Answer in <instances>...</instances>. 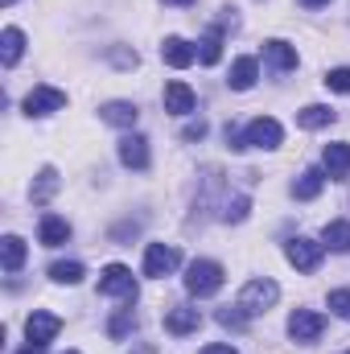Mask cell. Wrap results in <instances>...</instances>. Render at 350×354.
<instances>
[{
    "instance_id": "cell-18",
    "label": "cell",
    "mask_w": 350,
    "mask_h": 354,
    "mask_svg": "<svg viewBox=\"0 0 350 354\" xmlns=\"http://www.w3.org/2000/svg\"><path fill=\"white\" fill-rule=\"evenodd\" d=\"M256 79H260V62L256 58H235V66H231V91H252L256 87Z\"/></svg>"
},
{
    "instance_id": "cell-24",
    "label": "cell",
    "mask_w": 350,
    "mask_h": 354,
    "mask_svg": "<svg viewBox=\"0 0 350 354\" xmlns=\"http://www.w3.org/2000/svg\"><path fill=\"white\" fill-rule=\"evenodd\" d=\"M54 189H58V169L54 165H46L42 174H37V181H33V189H29V198L42 206V202H50L54 198Z\"/></svg>"
},
{
    "instance_id": "cell-23",
    "label": "cell",
    "mask_w": 350,
    "mask_h": 354,
    "mask_svg": "<svg viewBox=\"0 0 350 354\" xmlns=\"http://www.w3.org/2000/svg\"><path fill=\"white\" fill-rule=\"evenodd\" d=\"M322 243H326L330 252H350V223H347V218H334V223H326V231H322Z\"/></svg>"
},
{
    "instance_id": "cell-31",
    "label": "cell",
    "mask_w": 350,
    "mask_h": 354,
    "mask_svg": "<svg viewBox=\"0 0 350 354\" xmlns=\"http://www.w3.org/2000/svg\"><path fill=\"white\" fill-rule=\"evenodd\" d=\"M330 309H334L342 322H350V288H334V292H330Z\"/></svg>"
},
{
    "instance_id": "cell-34",
    "label": "cell",
    "mask_w": 350,
    "mask_h": 354,
    "mask_svg": "<svg viewBox=\"0 0 350 354\" xmlns=\"http://www.w3.org/2000/svg\"><path fill=\"white\" fill-rule=\"evenodd\" d=\"M198 354H239L235 346H227V342H210V346H202Z\"/></svg>"
},
{
    "instance_id": "cell-25",
    "label": "cell",
    "mask_w": 350,
    "mask_h": 354,
    "mask_svg": "<svg viewBox=\"0 0 350 354\" xmlns=\"http://www.w3.org/2000/svg\"><path fill=\"white\" fill-rule=\"evenodd\" d=\"M219 58H223V33H219V29H210V33L198 41V62H202V66H214Z\"/></svg>"
},
{
    "instance_id": "cell-27",
    "label": "cell",
    "mask_w": 350,
    "mask_h": 354,
    "mask_svg": "<svg viewBox=\"0 0 350 354\" xmlns=\"http://www.w3.org/2000/svg\"><path fill=\"white\" fill-rule=\"evenodd\" d=\"M219 326H223V330H248V313H243L239 305H235V309L227 305V309H219Z\"/></svg>"
},
{
    "instance_id": "cell-17",
    "label": "cell",
    "mask_w": 350,
    "mask_h": 354,
    "mask_svg": "<svg viewBox=\"0 0 350 354\" xmlns=\"http://www.w3.org/2000/svg\"><path fill=\"white\" fill-rule=\"evenodd\" d=\"M334 120H338V111H334V107H326V103H309V107H301V111H297V124H301V128H309V132L330 128Z\"/></svg>"
},
{
    "instance_id": "cell-22",
    "label": "cell",
    "mask_w": 350,
    "mask_h": 354,
    "mask_svg": "<svg viewBox=\"0 0 350 354\" xmlns=\"http://www.w3.org/2000/svg\"><path fill=\"white\" fill-rule=\"evenodd\" d=\"M264 58L276 66V71H297V50L288 41H264Z\"/></svg>"
},
{
    "instance_id": "cell-5",
    "label": "cell",
    "mask_w": 350,
    "mask_h": 354,
    "mask_svg": "<svg viewBox=\"0 0 350 354\" xmlns=\"http://www.w3.org/2000/svg\"><path fill=\"white\" fill-rule=\"evenodd\" d=\"M243 140H248V149H280L284 128H280L272 115H260V120H252V124L243 128Z\"/></svg>"
},
{
    "instance_id": "cell-32",
    "label": "cell",
    "mask_w": 350,
    "mask_h": 354,
    "mask_svg": "<svg viewBox=\"0 0 350 354\" xmlns=\"http://www.w3.org/2000/svg\"><path fill=\"white\" fill-rule=\"evenodd\" d=\"M111 62H116V66H124V71H132L140 58H136V50H111Z\"/></svg>"
},
{
    "instance_id": "cell-40",
    "label": "cell",
    "mask_w": 350,
    "mask_h": 354,
    "mask_svg": "<svg viewBox=\"0 0 350 354\" xmlns=\"http://www.w3.org/2000/svg\"><path fill=\"white\" fill-rule=\"evenodd\" d=\"M347 354H350V351H347Z\"/></svg>"
},
{
    "instance_id": "cell-26",
    "label": "cell",
    "mask_w": 350,
    "mask_h": 354,
    "mask_svg": "<svg viewBox=\"0 0 350 354\" xmlns=\"http://www.w3.org/2000/svg\"><path fill=\"white\" fill-rule=\"evenodd\" d=\"M50 280L54 284H79L83 280V264L79 260H58V264L50 268Z\"/></svg>"
},
{
    "instance_id": "cell-4",
    "label": "cell",
    "mask_w": 350,
    "mask_h": 354,
    "mask_svg": "<svg viewBox=\"0 0 350 354\" xmlns=\"http://www.w3.org/2000/svg\"><path fill=\"white\" fill-rule=\"evenodd\" d=\"M284 256H288V264L297 268V272H317L322 268V256H326V243H313V239L297 235V239H288Z\"/></svg>"
},
{
    "instance_id": "cell-29",
    "label": "cell",
    "mask_w": 350,
    "mask_h": 354,
    "mask_svg": "<svg viewBox=\"0 0 350 354\" xmlns=\"http://www.w3.org/2000/svg\"><path fill=\"white\" fill-rule=\"evenodd\" d=\"M326 87L338 91V95H350V66H334V71L326 75Z\"/></svg>"
},
{
    "instance_id": "cell-2",
    "label": "cell",
    "mask_w": 350,
    "mask_h": 354,
    "mask_svg": "<svg viewBox=\"0 0 350 354\" xmlns=\"http://www.w3.org/2000/svg\"><path fill=\"white\" fill-rule=\"evenodd\" d=\"M223 288V264L214 260H194L185 268V292L190 297H214Z\"/></svg>"
},
{
    "instance_id": "cell-21",
    "label": "cell",
    "mask_w": 350,
    "mask_h": 354,
    "mask_svg": "<svg viewBox=\"0 0 350 354\" xmlns=\"http://www.w3.org/2000/svg\"><path fill=\"white\" fill-rule=\"evenodd\" d=\"M326 169H305V174L293 181V198H301V202H309V198H317L322 194V185H326Z\"/></svg>"
},
{
    "instance_id": "cell-35",
    "label": "cell",
    "mask_w": 350,
    "mask_h": 354,
    "mask_svg": "<svg viewBox=\"0 0 350 354\" xmlns=\"http://www.w3.org/2000/svg\"><path fill=\"white\" fill-rule=\"evenodd\" d=\"M21 354H46V346H37V342H29V346H25Z\"/></svg>"
},
{
    "instance_id": "cell-1",
    "label": "cell",
    "mask_w": 350,
    "mask_h": 354,
    "mask_svg": "<svg viewBox=\"0 0 350 354\" xmlns=\"http://www.w3.org/2000/svg\"><path fill=\"white\" fill-rule=\"evenodd\" d=\"M276 301H280V284H276V280H268V276H260V280H248V284L239 288V309H243L248 317H260V313H268Z\"/></svg>"
},
{
    "instance_id": "cell-28",
    "label": "cell",
    "mask_w": 350,
    "mask_h": 354,
    "mask_svg": "<svg viewBox=\"0 0 350 354\" xmlns=\"http://www.w3.org/2000/svg\"><path fill=\"white\" fill-rule=\"evenodd\" d=\"M132 326H136V317H132V309H120L111 322H107V334L111 338H124V334H132Z\"/></svg>"
},
{
    "instance_id": "cell-13",
    "label": "cell",
    "mask_w": 350,
    "mask_h": 354,
    "mask_svg": "<svg viewBox=\"0 0 350 354\" xmlns=\"http://www.w3.org/2000/svg\"><path fill=\"white\" fill-rule=\"evenodd\" d=\"M120 161H124L128 169H149V140H145L140 132H128V136L120 140Z\"/></svg>"
},
{
    "instance_id": "cell-3",
    "label": "cell",
    "mask_w": 350,
    "mask_h": 354,
    "mask_svg": "<svg viewBox=\"0 0 350 354\" xmlns=\"http://www.w3.org/2000/svg\"><path fill=\"white\" fill-rule=\"evenodd\" d=\"M99 292H103V297H120V301L132 305V301H136V276L124 264H107L103 276H99Z\"/></svg>"
},
{
    "instance_id": "cell-33",
    "label": "cell",
    "mask_w": 350,
    "mask_h": 354,
    "mask_svg": "<svg viewBox=\"0 0 350 354\" xmlns=\"http://www.w3.org/2000/svg\"><path fill=\"white\" fill-rule=\"evenodd\" d=\"M202 136H206V120H194L181 128V140H202Z\"/></svg>"
},
{
    "instance_id": "cell-6",
    "label": "cell",
    "mask_w": 350,
    "mask_h": 354,
    "mask_svg": "<svg viewBox=\"0 0 350 354\" xmlns=\"http://www.w3.org/2000/svg\"><path fill=\"white\" fill-rule=\"evenodd\" d=\"M177 264H181V252H177L174 243H149V252H145V276L161 280V276H169Z\"/></svg>"
},
{
    "instance_id": "cell-19",
    "label": "cell",
    "mask_w": 350,
    "mask_h": 354,
    "mask_svg": "<svg viewBox=\"0 0 350 354\" xmlns=\"http://www.w3.org/2000/svg\"><path fill=\"white\" fill-rule=\"evenodd\" d=\"M21 54H25V33H21L17 25H8V29L0 33V62H4V66H17Z\"/></svg>"
},
{
    "instance_id": "cell-14",
    "label": "cell",
    "mask_w": 350,
    "mask_h": 354,
    "mask_svg": "<svg viewBox=\"0 0 350 354\" xmlns=\"http://www.w3.org/2000/svg\"><path fill=\"white\" fill-rule=\"evenodd\" d=\"M37 239H42V248H62V243L71 239V223H66L62 214H42Z\"/></svg>"
},
{
    "instance_id": "cell-37",
    "label": "cell",
    "mask_w": 350,
    "mask_h": 354,
    "mask_svg": "<svg viewBox=\"0 0 350 354\" xmlns=\"http://www.w3.org/2000/svg\"><path fill=\"white\" fill-rule=\"evenodd\" d=\"M165 4H194V0H165Z\"/></svg>"
},
{
    "instance_id": "cell-38",
    "label": "cell",
    "mask_w": 350,
    "mask_h": 354,
    "mask_svg": "<svg viewBox=\"0 0 350 354\" xmlns=\"http://www.w3.org/2000/svg\"><path fill=\"white\" fill-rule=\"evenodd\" d=\"M0 4H4V8H8V4H17V0H0Z\"/></svg>"
},
{
    "instance_id": "cell-12",
    "label": "cell",
    "mask_w": 350,
    "mask_h": 354,
    "mask_svg": "<svg viewBox=\"0 0 350 354\" xmlns=\"http://www.w3.org/2000/svg\"><path fill=\"white\" fill-rule=\"evenodd\" d=\"M194 107H198V95L190 91V83L169 79V83H165V111H169V115H190Z\"/></svg>"
},
{
    "instance_id": "cell-15",
    "label": "cell",
    "mask_w": 350,
    "mask_h": 354,
    "mask_svg": "<svg viewBox=\"0 0 350 354\" xmlns=\"http://www.w3.org/2000/svg\"><path fill=\"white\" fill-rule=\"evenodd\" d=\"M99 115H103L107 124H116V128H136V120H140L136 103H128V99H111V103H103Z\"/></svg>"
},
{
    "instance_id": "cell-30",
    "label": "cell",
    "mask_w": 350,
    "mask_h": 354,
    "mask_svg": "<svg viewBox=\"0 0 350 354\" xmlns=\"http://www.w3.org/2000/svg\"><path fill=\"white\" fill-rule=\"evenodd\" d=\"M248 210H252V202H248V198L239 194V198H231V202H227L223 218H227V223H243V218H248Z\"/></svg>"
},
{
    "instance_id": "cell-39",
    "label": "cell",
    "mask_w": 350,
    "mask_h": 354,
    "mask_svg": "<svg viewBox=\"0 0 350 354\" xmlns=\"http://www.w3.org/2000/svg\"><path fill=\"white\" fill-rule=\"evenodd\" d=\"M66 354H79V351H66Z\"/></svg>"
},
{
    "instance_id": "cell-20",
    "label": "cell",
    "mask_w": 350,
    "mask_h": 354,
    "mask_svg": "<svg viewBox=\"0 0 350 354\" xmlns=\"http://www.w3.org/2000/svg\"><path fill=\"white\" fill-rule=\"evenodd\" d=\"M25 256H29L25 239H21V235H4V243H0V260H4V272H21V268H25Z\"/></svg>"
},
{
    "instance_id": "cell-9",
    "label": "cell",
    "mask_w": 350,
    "mask_h": 354,
    "mask_svg": "<svg viewBox=\"0 0 350 354\" xmlns=\"http://www.w3.org/2000/svg\"><path fill=\"white\" fill-rule=\"evenodd\" d=\"M161 62L174 66V71H185V66L198 62V46H190L185 37H165L161 41Z\"/></svg>"
},
{
    "instance_id": "cell-10",
    "label": "cell",
    "mask_w": 350,
    "mask_h": 354,
    "mask_svg": "<svg viewBox=\"0 0 350 354\" xmlns=\"http://www.w3.org/2000/svg\"><path fill=\"white\" fill-rule=\"evenodd\" d=\"M58 330H62V317H54V313H46V309H33L29 322H25V334H29V342H37V346H46Z\"/></svg>"
},
{
    "instance_id": "cell-16",
    "label": "cell",
    "mask_w": 350,
    "mask_h": 354,
    "mask_svg": "<svg viewBox=\"0 0 350 354\" xmlns=\"http://www.w3.org/2000/svg\"><path fill=\"white\" fill-rule=\"evenodd\" d=\"M322 169L334 177V181H342L350 174V145L347 140H338V145H326V157H322Z\"/></svg>"
},
{
    "instance_id": "cell-7",
    "label": "cell",
    "mask_w": 350,
    "mask_h": 354,
    "mask_svg": "<svg viewBox=\"0 0 350 354\" xmlns=\"http://www.w3.org/2000/svg\"><path fill=\"white\" fill-rule=\"evenodd\" d=\"M322 330H326V317L313 313V309H297V313L288 317V334H293V342H317Z\"/></svg>"
},
{
    "instance_id": "cell-11",
    "label": "cell",
    "mask_w": 350,
    "mask_h": 354,
    "mask_svg": "<svg viewBox=\"0 0 350 354\" xmlns=\"http://www.w3.org/2000/svg\"><path fill=\"white\" fill-rule=\"evenodd\" d=\"M198 326H202V313H198V309H190V305H174V309H165V334L185 338V334H194Z\"/></svg>"
},
{
    "instance_id": "cell-8",
    "label": "cell",
    "mask_w": 350,
    "mask_h": 354,
    "mask_svg": "<svg viewBox=\"0 0 350 354\" xmlns=\"http://www.w3.org/2000/svg\"><path fill=\"white\" fill-rule=\"evenodd\" d=\"M66 107V91L58 87H33L25 95V115H50V111H62Z\"/></svg>"
},
{
    "instance_id": "cell-36",
    "label": "cell",
    "mask_w": 350,
    "mask_h": 354,
    "mask_svg": "<svg viewBox=\"0 0 350 354\" xmlns=\"http://www.w3.org/2000/svg\"><path fill=\"white\" fill-rule=\"evenodd\" d=\"M297 4H305V8H322V4H330V0H297Z\"/></svg>"
}]
</instances>
